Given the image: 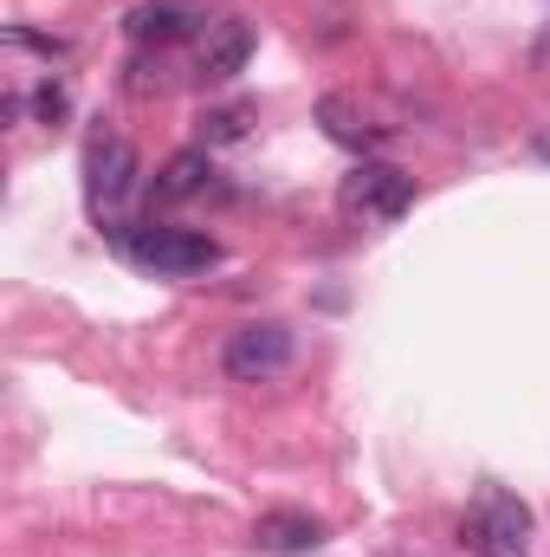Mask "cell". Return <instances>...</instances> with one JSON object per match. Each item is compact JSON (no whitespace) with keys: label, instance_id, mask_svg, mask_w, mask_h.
<instances>
[{"label":"cell","instance_id":"cell-10","mask_svg":"<svg viewBox=\"0 0 550 557\" xmlns=\"http://www.w3.org/2000/svg\"><path fill=\"white\" fill-rule=\"evenodd\" d=\"M208 149H182V156H168L162 162V175H155V195L162 201H188V195H201L208 188Z\"/></svg>","mask_w":550,"mask_h":557},{"label":"cell","instance_id":"cell-5","mask_svg":"<svg viewBox=\"0 0 550 557\" xmlns=\"http://www.w3.org/2000/svg\"><path fill=\"white\" fill-rule=\"evenodd\" d=\"M130 188H137V149L124 137H91V149H85V195H91V208L111 214Z\"/></svg>","mask_w":550,"mask_h":557},{"label":"cell","instance_id":"cell-9","mask_svg":"<svg viewBox=\"0 0 550 557\" xmlns=\"http://www.w3.org/2000/svg\"><path fill=\"white\" fill-rule=\"evenodd\" d=\"M195 26V13L182 7V0H149V7H137L130 20H124V33L137 39V46H168V39H182Z\"/></svg>","mask_w":550,"mask_h":557},{"label":"cell","instance_id":"cell-4","mask_svg":"<svg viewBox=\"0 0 550 557\" xmlns=\"http://www.w3.org/2000/svg\"><path fill=\"white\" fill-rule=\"evenodd\" d=\"M285 363H291V331H285L278 318L240 324V331L221 344V370H227L234 383H273Z\"/></svg>","mask_w":550,"mask_h":557},{"label":"cell","instance_id":"cell-3","mask_svg":"<svg viewBox=\"0 0 550 557\" xmlns=\"http://www.w3.org/2000/svg\"><path fill=\"white\" fill-rule=\"evenodd\" d=\"M460 539L479 557H532V512L512 493H486L473 506V519L460 525Z\"/></svg>","mask_w":550,"mask_h":557},{"label":"cell","instance_id":"cell-12","mask_svg":"<svg viewBox=\"0 0 550 557\" xmlns=\"http://www.w3.org/2000/svg\"><path fill=\"white\" fill-rule=\"evenodd\" d=\"M33 111H39V124H59V117L72 111V98H65V85H59V78H46V85L33 91Z\"/></svg>","mask_w":550,"mask_h":557},{"label":"cell","instance_id":"cell-6","mask_svg":"<svg viewBox=\"0 0 550 557\" xmlns=\"http://www.w3.org/2000/svg\"><path fill=\"white\" fill-rule=\"evenodd\" d=\"M247 59H253V26H247V20H221V26L201 39L195 78H201V85H227V78L247 72Z\"/></svg>","mask_w":550,"mask_h":557},{"label":"cell","instance_id":"cell-11","mask_svg":"<svg viewBox=\"0 0 550 557\" xmlns=\"http://www.w3.org/2000/svg\"><path fill=\"white\" fill-rule=\"evenodd\" d=\"M247 117H253L247 104H227V111H208V117H201V137H208V143H240V137H247Z\"/></svg>","mask_w":550,"mask_h":557},{"label":"cell","instance_id":"cell-2","mask_svg":"<svg viewBox=\"0 0 550 557\" xmlns=\"http://www.w3.org/2000/svg\"><path fill=\"white\" fill-rule=\"evenodd\" d=\"M343 208L363 214V221H402L414 208V175L396 169V162H370V156H363V162L343 175Z\"/></svg>","mask_w":550,"mask_h":557},{"label":"cell","instance_id":"cell-1","mask_svg":"<svg viewBox=\"0 0 550 557\" xmlns=\"http://www.w3.org/2000/svg\"><path fill=\"white\" fill-rule=\"evenodd\" d=\"M117 247L137 260L142 273L162 278H195L221 267V240L214 234H195V227H168V221H142V227H111Z\"/></svg>","mask_w":550,"mask_h":557},{"label":"cell","instance_id":"cell-8","mask_svg":"<svg viewBox=\"0 0 550 557\" xmlns=\"http://www.w3.org/2000/svg\"><path fill=\"white\" fill-rule=\"evenodd\" d=\"M317 124H324L330 143H343V149H357V156H370V149L389 143V124H370L350 98H324V104H317Z\"/></svg>","mask_w":550,"mask_h":557},{"label":"cell","instance_id":"cell-7","mask_svg":"<svg viewBox=\"0 0 550 557\" xmlns=\"http://www.w3.org/2000/svg\"><path fill=\"white\" fill-rule=\"evenodd\" d=\"M253 545L273 557H304L324 545V525L311 519V512H260L253 519Z\"/></svg>","mask_w":550,"mask_h":557}]
</instances>
